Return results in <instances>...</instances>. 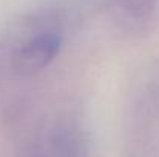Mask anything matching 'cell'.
Instances as JSON below:
<instances>
[{
    "label": "cell",
    "mask_w": 159,
    "mask_h": 157,
    "mask_svg": "<svg viewBox=\"0 0 159 157\" xmlns=\"http://www.w3.org/2000/svg\"><path fill=\"white\" fill-rule=\"evenodd\" d=\"M60 50V37L54 33H42L28 42L14 57V69L20 74H33L48 66Z\"/></svg>",
    "instance_id": "cell-1"
}]
</instances>
